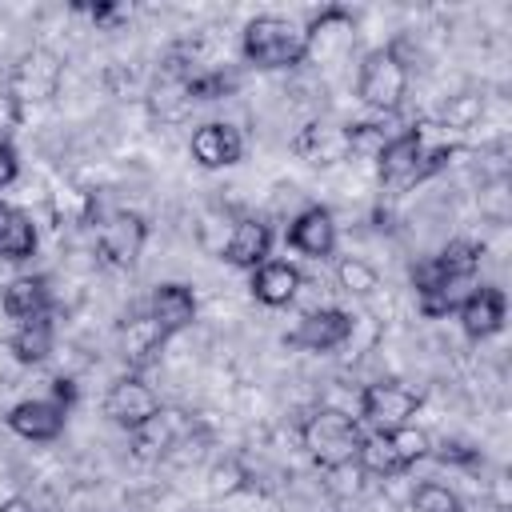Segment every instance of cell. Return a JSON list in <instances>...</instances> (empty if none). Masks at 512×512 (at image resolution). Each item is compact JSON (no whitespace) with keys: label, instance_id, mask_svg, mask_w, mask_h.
Masks as SVG:
<instances>
[{"label":"cell","instance_id":"e575fe53","mask_svg":"<svg viewBox=\"0 0 512 512\" xmlns=\"http://www.w3.org/2000/svg\"><path fill=\"white\" fill-rule=\"evenodd\" d=\"M84 12H88L92 24H100V28H116L120 20H128V8H124V4H108V0H104V4H88Z\"/></svg>","mask_w":512,"mask_h":512},{"label":"cell","instance_id":"d590c367","mask_svg":"<svg viewBox=\"0 0 512 512\" xmlns=\"http://www.w3.org/2000/svg\"><path fill=\"white\" fill-rule=\"evenodd\" d=\"M20 176V156L12 144H0V188H8Z\"/></svg>","mask_w":512,"mask_h":512},{"label":"cell","instance_id":"ba28073f","mask_svg":"<svg viewBox=\"0 0 512 512\" xmlns=\"http://www.w3.org/2000/svg\"><path fill=\"white\" fill-rule=\"evenodd\" d=\"M144 240H148V224L140 212L116 208L96 224V248L112 268H132L144 252Z\"/></svg>","mask_w":512,"mask_h":512},{"label":"cell","instance_id":"6da1fadb","mask_svg":"<svg viewBox=\"0 0 512 512\" xmlns=\"http://www.w3.org/2000/svg\"><path fill=\"white\" fill-rule=\"evenodd\" d=\"M484 248L476 240H448L436 256L420 260L412 268V288L424 316H448L460 308V300L476 288Z\"/></svg>","mask_w":512,"mask_h":512},{"label":"cell","instance_id":"d6986e66","mask_svg":"<svg viewBox=\"0 0 512 512\" xmlns=\"http://www.w3.org/2000/svg\"><path fill=\"white\" fill-rule=\"evenodd\" d=\"M4 312L24 324V320H36V316H48L52 308V292H48V280L44 276H16L4 284Z\"/></svg>","mask_w":512,"mask_h":512},{"label":"cell","instance_id":"7c38bea8","mask_svg":"<svg viewBox=\"0 0 512 512\" xmlns=\"http://www.w3.org/2000/svg\"><path fill=\"white\" fill-rule=\"evenodd\" d=\"M456 316H460V328H464L468 340H488V336H496V332L504 328V320H508V296H504L496 284H476V288L460 300Z\"/></svg>","mask_w":512,"mask_h":512},{"label":"cell","instance_id":"4fadbf2b","mask_svg":"<svg viewBox=\"0 0 512 512\" xmlns=\"http://www.w3.org/2000/svg\"><path fill=\"white\" fill-rule=\"evenodd\" d=\"M188 152H192V160H196L200 168H232V164H240V156H244V136H240V128L228 124V120H208V124H200V128L192 132Z\"/></svg>","mask_w":512,"mask_h":512},{"label":"cell","instance_id":"4316f807","mask_svg":"<svg viewBox=\"0 0 512 512\" xmlns=\"http://www.w3.org/2000/svg\"><path fill=\"white\" fill-rule=\"evenodd\" d=\"M392 136H396V132H388L380 120H356V124H344L348 156H360V160H376Z\"/></svg>","mask_w":512,"mask_h":512},{"label":"cell","instance_id":"277c9868","mask_svg":"<svg viewBox=\"0 0 512 512\" xmlns=\"http://www.w3.org/2000/svg\"><path fill=\"white\" fill-rule=\"evenodd\" d=\"M356 96L360 104H368L372 112H400L404 96H408V60L396 52V44L372 48L360 60V76H356Z\"/></svg>","mask_w":512,"mask_h":512},{"label":"cell","instance_id":"d6a6232c","mask_svg":"<svg viewBox=\"0 0 512 512\" xmlns=\"http://www.w3.org/2000/svg\"><path fill=\"white\" fill-rule=\"evenodd\" d=\"M244 480H248V472L240 468V460H224V464L212 468L208 488H212V496H232V492L244 488Z\"/></svg>","mask_w":512,"mask_h":512},{"label":"cell","instance_id":"f546056e","mask_svg":"<svg viewBox=\"0 0 512 512\" xmlns=\"http://www.w3.org/2000/svg\"><path fill=\"white\" fill-rule=\"evenodd\" d=\"M336 280H340V288L348 296H372L380 288V272L368 260H360V256H344L336 264Z\"/></svg>","mask_w":512,"mask_h":512},{"label":"cell","instance_id":"4dcf8cb0","mask_svg":"<svg viewBox=\"0 0 512 512\" xmlns=\"http://www.w3.org/2000/svg\"><path fill=\"white\" fill-rule=\"evenodd\" d=\"M412 512H464V500L436 480H424L412 488Z\"/></svg>","mask_w":512,"mask_h":512},{"label":"cell","instance_id":"30bf717a","mask_svg":"<svg viewBox=\"0 0 512 512\" xmlns=\"http://www.w3.org/2000/svg\"><path fill=\"white\" fill-rule=\"evenodd\" d=\"M352 328H356V320L344 308H312L288 332V344L300 352H336L352 340Z\"/></svg>","mask_w":512,"mask_h":512},{"label":"cell","instance_id":"83f0119b","mask_svg":"<svg viewBox=\"0 0 512 512\" xmlns=\"http://www.w3.org/2000/svg\"><path fill=\"white\" fill-rule=\"evenodd\" d=\"M388 440H392V448H396L404 472L416 468L420 460H428V452H432V436H428L420 424H400V428L388 432Z\"/></svg>","mask_w":512,"mask_h":512},{"label":"cell","instance_id":"74e56055","mask_svg":"<svg viewBox=\"0 0 512 512\" xmlns=\"http://www.w3.org/2000/svg\"><path fill=\"white\" fill-rule=\"evenodd\" d=\"M0 512H36V508H32V500L12 496V500H4V504H0Z\"/></svg>","mask_w":512,"mask_h":512},{"label":"cell","instance_id":"44dd1931","mask_svg":"<svg viewBox=\"0 0 512 512\" xmlns=\"http://www.w3.org/2000/svg\"><path fill=\"white\" fill-rule=\"evenodd\" d=\"M52 344H56V328L48 316H36V320H24L16 324L12 340H8V352L20 360V364H44L52 356Z\"/></svg>","mask_w":512,"mask_h":512},{"label":"cell","instance_id":"484cf974","mask_svg":"<svg viewBox=\"0 0 512 512\" xmlns=\"http://www.w3.org/2000/svg\"><path fill=\"white\" fill-rule=\"evenodd\" d=\"M236 88H240V76H236L228 64L208 68V72H192V76L184 80V92H188V100H192V104L224 100V96H232Z\"/></svg>","mask_w":512,"mask_h":512},{"label":"cell","instance_id":"d4e9b609","mask_svg":"<svg viewBox=\"0 0 512 512\" xmlns=\"http://www.w3.org/2000/svg\"><path fill=\"white\" fill-rule=\"evenodd\" d=\"M348 32H352V12L340 8V4H328V8H320V12L304 24V52L316 56V52H324L336 36H348Z\"/></svg>","mask_w":512,"mask_h":512},{"label":"cell","instance_id":"9a60e30c","mask_svg":"<svg viewBox=\"0 0 512 512\" xmlns=\"http://www.w3.org/2000/svg\"><path fill=\"white\" fill-rule=\"evenodd\" d=\"M220 260H228L240 272H256L264 260H272V228L256 216H240L228 232V244H224Z\"/></svg>","mask_w":512,"mask_h":512},{"label":"cell","instance_id":"836d02e7","mask_svg":"<svg viewBox=\"0 0 512 512\" xmlns=\"http://www.w3.org/2000/svg\"><path fill=\"white\" fill-rule=\"evenodd\" d=\"M20 120H24V104L8 88H0V144H12V132L20 128Z\"/></svg>","mask_w":512,"mask_h":512},{"label":"cell","instance_id":"3957f363","mask_svg":"<svg viewBox=\"0 0 512 512\" xmlns=\"http://www.w3.org/2000/svg\"><path fill=\"white\" fill-rule=\"evenodd\" d=\"M360 440H364V428L352 412L344 408H316L304 424H300V444L304 452L320 464V468H344V464H356V452H360Z\"/></svg>","mask_w":512,"mask_h":512},{"label":"cell","instance_id":"cb8c5ba5","mask_svg":"<svg viewBox=\"0 0 512 512\" xmlns=\"http://www.w3.org/2000/svg\"><path fill=\"white\" fill-rule=\"evenodd\" d=\"M356 464L364 476H380V480H392V476H404V464L388 440V432H364L360 440V452H356Z\"/></svg>","mask_w":512,"mask_h":512},{"label":"cell","instance_id":"603a6c76","mask_svg":"<svg viewBox=\"0 0 512 512\" xmlns=\"http://www.w3.org/2000/svg\"><path fill=\"white\" fill-rule=\"evenodd\" d=\"M296 152H300L308 164H336V160H348L344 128H336V124H308V128L296 136Z\"/></svg>","mask_w":512,"mask_h":512},{"label":"cell","instance_id":"ac0fdd59","mask_svg":"<svg viewBox=\"0 0 512 512\" xmlns=\"http://www.w3.org/2000/svg\"><path fill=\"white\" fill-rule=\"evenodd\" d=\"M116 340H120V356H124V364L140 376L156 356H160V348L168 344L164 340V332L156 328V320L148 316V312H140V316H132V320H124L120 324V332H116Z\"/></svg>","mask_w":512,"mask_h":512},{"label":"cell","instance_id":"f1b7e54d","mask_svg":"<svg viewBox=\"0 0 512 512\" xmlns=\"http://www.w3.org/2000/svg\"><path fill=\"white\" fill-rule=\"evenodd\" d=\"M484 116V96L480 92H452L444 104H440V124L444 128H472L476 120Z\"/></svg>","mask_w":512,"mask_h":512},{"label":"cell","instance_id":"8fae6325","mask_svg":"<svg viewBox=\"0 0 512 512\" xmlns=\"http://www.w3.org/2000/svg\"><path fill=\"white\" fill-rule=\"evenodd\" d=\"M8 432H16L20 440H32V444H52L64 424H68V408L56 404L52 396H36V400H20L8 408L4 416Z\"/></svg>","mask_w":512,"mask_h":512},{"label":"cell","instance_id":"52a82bcc","mask_svg":"<svg viewBox=\"0 0 512 512\" xmlns=\"http://www.w3.org/2000/svg\"><path fill=\"white\" fill-rule=\"evenodd\" d=\"M160 408H164V404H160L156 388H152L144 376H136V372L116 376V380L108 384V392H104V416H108L112 424H120L124 432L148 424Z\"/></svg>","mask_w":512,"mask_h":512},{"label":"cell","instance_id":"9c48e42d","mask_svg":"<svg viewBox=\"0 0 512 512\" xmlns=\"http://www.w3.org/2000/svg\"><path fill=\"white\" fill-rule=\"evenodd\" d=\"M60 80H64L60 56L48 52V48H32V52H24V56L16 60L8 92H12L20 104H44V100H52V96L60 92Z\"/></svg>","mask_w":512,"mask_h":512},{"label":"cell","instance_id":"ffe728a7","mask_svg":"<svg viewBox=\"0 0 512 512\" xmlns=\"http://www.w3.org/2000/svg\"><path fill=\"white\" fill-rule=\"evenodd\" d=\"M36 252V224L24 208L0 200V260L20 264Z\"/></svg>","mask_w":512,"mask_h":512},{"label":"cell","instance_id":"8992f818","mask_svg":"<svg viewBox=\"0 0 512 512\" xmlns=\"http://www.w3.org/2000/svg\"><path fill=\"white\" fill-rule=\"evenodd\" d=\"M420 412V392H412L400 380H376L360 392V416L364 424H372V432H392L400 424H412V416Z\"/></svg>","mask_w":512,"mask_h":512},{"label":"cell","instance_id":"e0dca14e","mask_svg":"<svg viewBox=\"0 0 512 512\" xmlns=\"http://www.w3.org/2000/svg\"><path fill=\"white\" fill-rule=\"evenodd\" d=\"M252 280H248V288H252V296L264 304V308H284V304H292L296 300V292H300V284H304V276H300V268L292 264V260H264L256 272H248Z\"/></svg>","mask_w":512,"mask_h":512},{"label":"cell","instance_id":"7402d4cb","mask_svg":"<svg viewBox=\"0 0 512 512\" xmlns=\"http://www.w3.org/2000/svg\"><path fill=\"white\" fill-rule=\"evenodd\" d=\"M128 444H132V456L136 460H160L176 444V412L160 408L148 424H140V428L128 432Z\"/></svg>","mask_w":512,"mask_h":512},{"label":"cell","instance_id":"7a4b0ae2","mask_svg":"<svg viewBox=\"0 0 512 512\" xmlns=\"http://www.w3.org/2000/svg\"><path fill=\"white\" fill-rule=\"evenodd\" d=\"M240 56L252 68H264V72L296 68V64L308 60V52H304V28L292 24L288 16H276V12L252 16L244 24V32H240Z\"/></svg>","mask_w":512,"mask_h":512},{"label":"cell","instance_id":"5b68a950","mask_svg":"<svg viewBox=\"0 0 512 512\" xmlns=\"http://www.w3.org/2000/svg\"><path fill=\"white\" fill-rule=\"evenodd\" d=\"M424 148H428V124H412V128L396 132L384 144V152L376 156L380 184L392 192H408V188L424 184Z\"/></svg>","mask_w":512,"mask_h":512},{"label":"cell","instance_id":"1f68e13d","mask_svg":"<svg viewBox=\"0 0 512 512\" xmlns=\"http://www.w3.org/2000/svg\"><path fill=\"white\" fill-rule=\"evenodd\" d=\"M428 456H436L440 464H452V468H476L480 464V448H472L464 440H440V444H432Z\"/></svg>","mask_w":512,"mask_h":512},{"label":"cell","instance_id":"5bb4252c","mask_svg":"<svg viewBox=\"0 0 512 512\" xmlns=\"http://www.w3.org/2000/svg\"><path fill=\"white\" fill-rule=\"evenodd\" d=\"M288 248H296L300 256H312V260H324L336 252V220L324 204H308L292 216L288 232H284Z\"/></svg>","mask_w":512,"mask_h":512},{"label":"cell","instance_id":"8d00e7d4","mask_svg":"<svg viewBox=\"0 0 512 512\" xmlns=\"http://www.w3.org/2000/svg\"><path fill=\"white\" fill-rule=\"evenodd\" d=\"M52 400L64 404V408H72V404H76V380L56 376V380H52Z\"/></svg>","mask_w":512,"mask_h":512},{"label":"cell","instance_id":"2e32d148","mask_svg":"<svg viewBox=\"0 0 512 512\" xmlns=\"http://www.w3.org/2000/svg\"><path fill=\"white\" fill-rule=\"evenodd\" d=\"M144 312L156 320V328L164 332V340H172L176 332L192 328V320H196V292L188 284L168 280V284L152 288V300H148Z\"/></svg>","mask_w":512,"mask_h":512}]
</instances>
